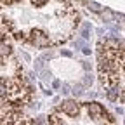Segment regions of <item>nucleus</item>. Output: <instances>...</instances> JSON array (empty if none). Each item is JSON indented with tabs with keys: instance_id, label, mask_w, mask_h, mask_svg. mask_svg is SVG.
<instances>
[{
	"instance_id": "1a4fd4ad",
	"label": "nucleus",
	"mask_w": 125,
	"mask_h": 125,
	"mask_svg": "<svg viewBox=\"0 0 125 125\" xmlns=\"http://www.w3.org/2000/svg\"><path fill=\"white\" fill-rule=\"evenodd\" d=\"M87 7H89L92 12H103V10H104V7H103L101 4H97V2H87Z\"/></svg>"
},
{
	"instance_id": "412c9836",
	"label": "nucleus",
	"mask_w": 125,
	"mask_h": 125,
	"mask_svg": "<svg viewBox=\"0 0 125 125\" xmlns=\"http://www.w3.org/2000/svg\"><path fill=\"white\" fill-rule=\"evenodd\" d=\"M2 64H4V57H2V56H0V66H2Z\"/></svg>"
},
{
	"instance_id": "dca6fc26",
	"label": "nucleus",
	"mask_w": 125,
	"mask_h": 125,
	"mask_svg": "<svg viewBox=\"0 0 125 125\" xmlns=\"http://www.w3.org/2000/svg\"><path fill=\"white\" fill-rule=\"evenodd\" d=\"M61 92H62V94H68V92H70V85L64 83V85H62V90H61Z\"/></svg>"
},
{
	"instance_id": "9b49d317",
	"label": "nucleus",
	"mask_w": 125,
	"mask_h": 125,
	"mask_svg": "<svg viewBox=\"0 0 125 125\" xmlns=\"http://www.w3.org/2000/svg\"><path fill=\"white\" fill-rule=\"evenodd\" d=\"M92 82H94L92 75H90V73H87V75H85V78H83V85H85V87H90V85H92Z\"/></svg>"
},
{
	"instance_id": "6ab92c4d",
	"label": "nucleus",
	"mask_w": 125,
	"mask_h": 125,
	"mask_svg": "<svg viewBox=\"0 0 125 125\" xmlns=\"http://www.w3.org/2000/svg\"><path fill=\"white\" fill-rule=\"evenodd\" d=\"M82 62H83V68L89 71V70H90V64H89V62H85V61H82Z\"/></svg>"
},
{
	"instance_id": "2eb2a0df",
	"label": "nucleus",
	"mask_w": 125,
	"mask_h": 125,
	"mask_svg": "<svg viewBox=\"0 0 125 125\" xmlns=\"http://www.w3.org/2000/svg\"><path fill=\"white\" fill-rule=\"evenodd\" d=\"M122 103H125V89H122V92H120V97H118Z\"/></svg>"
},
{
	"instance_id": "f257e3e1",
	"label": "nucleus",
	"mask_w": 125,
	"mask_h": 125,
	"mask_svg": "<svg viewBox=\"0 0 125 125\" xmlns=\"http://www.w3.org/2000/svg\"><path fill=\"white\" fill-rule=\"evenodd\" d=\"M26 42H30L31 45H35L37 49H45V47H51V45H52V40L49 38V35H47L45 31L38 30V28L30 31Z\"/></svg>"
},
{
	"instance_id": "6e6552de",
	"label": "nucleus",
	"mask_w": 125,
	"mask_h": 125,
	"mask_svg": "<svg viewBox=\"0 0 125 125\" xmlns=\"http://www.w3.org/2000/svg\"><path fill=\"white\" fill-rule=\"evenodd\" d=\"M49 125H64V122H62V118L57 113H52L49 116Z\"/></svg>"
},
{
	"instance_id": "f3484780",
	"label": "nucleus",
	"mask_w": 125,
	"mask_h": 125,
	"mask_svg": "<svg viewBox=\"0 0 125 125\" xmlns=\"http://www.w3.org/2000/svg\"><path fill=\"white\" fill-rule=\"evenodd\" d=\"M0 4H5V5H10V4H14V0H0Z\"/></svg>"
},
{
	"instance_id": "7ed1b4c3",
	"label": "nucleus",
	"mask_w": 125,
	"mask_h": 125,
	"mask_svg": "<svg viewBox=\"0 0 125 125\" xmlns=\"http://www.w3.org/2000/svg\"><path fill=\"white\" fill-rule=\"evenodd\" d=\"M83 106L87 108V113H89V116L92 118V120H101L103 118V115H104V111L106 109L103 108V104L101 103H97V101H92V103H83Z\"/></svg>"
},
{
	"instance_id": "f03ea898",
	"label": "nucleus",
	"mask_w": 125,
	"mask_h": 125,
	"mask_svg": "<svg viewBox=\"0 0 125 125\" xmlns=\"http://www.w3.org/2000/svg\"><path fill=\"white\" fill-rule=\"evenodd\" d=\"M59 109L64 115H68V116H78V115H80V109H82V104L73 101V99H66L59 106Z\"/></svg>"
},
{
	"instance_id": "aec40b11",
	"label": "nucleus",
	"mask_w": 125,
	"mask_h": 125,
	"mask_svg": "<svg viewBox=\"0 0 125 125\" xmlns=\"http://www.w3.org/2000/svg\"><path fill=\"white\" fill-rule=\"evenodd\" d=\"M62 56H68V57H70V56H71V52H70V51H62Z\"/></svg>"
},
{
	"instance_id": "a211bd4d",
	"label": "nucleus",
	"mask_w": 125,
	"mask_h": 125,
	"mask_svg": "<svg viewBox=\"0 0 125 125\" xmlns=\"http://www.w3.org/2000/svg\"><path fill=\"white\" fill-rule=\"evenodd\" d=\"M82 51H83V54H87V56L90 54V49H89V47H83V49H82Z\"/></svg>"
},
{
	"instance_id": "39448f33",
	"label": "nucleus",
	"mask_w": 125,
	"mask_h": 125,
	"mask_svg": "<svg viewBox=\"0 0 125 125\" xmlns=\"http://www.w3.org/2000/svg\"><path fill=\"white\" fill-rule=\"evenodd\" d=\"M9 80L4 76V78H0V101H4L7 96H9Z\"/></svg>"
},
{
	"instance_id": "4468645a",
	"label": "nucleus",
	"mask_w": 125,
	"mask_h": 125,
	"mask_svg": "<svg viewBox=\"0 0 125 125\" xmlns=\"http://www.w3.org/2000/svg\"><path fill=\"white\" fill-rule=\"evenodd\" d=\"M42 66H43V57L35 61V70H42Z\"/></svg>"
},
{
	"instance_id": "20e7f679",
	"label": "nucleus",
	"mask_w": 125,
	"mask_h": 125,
	"mask_svg": "<svg viewBox=\"0 0 125 125\" xmlns=\"http://www.w3.org/2000/svg\"><path fill=\"white\" fill-rule=\"evenodd\" d=\"M120 92H122V85L120 83H113V85H109V90L106 92V96H108L109 101H118Z\"/></svg>"
},
{
	"instance_id": "9d476101",
	"label": "nucleus",
	"mask_w": 125,
	"mask_h": 125,
	"mask_svg": "<svg viewBox=\"0 0 125 125\" xmlns=\"http://www.w3.org/2000/svg\"><path fill=\"white\" fill-rule=\"evenodd\" d=\"M80 35H82L83 40H87V38L90 37V23H83V28H82V31H80Z\"/></svg>"
},
{
	"instance_id": "423d86ee",
	"label": "nucleus",
	"mask_w": 125,
	"mask_h": 125,
	"mask_svg": "<svg viewBox=\"0 0 125 125\" xmlns=\"http://www.w3.org/2000/svg\"><path fill=\"white\" fill-rule=\"evenodd\" d=\"M10 54H12V47L7 43V40L0 42V56H2V57H7V56H10Z\"/></svg>"
},
{
	"instance_id": "f8f14e48",
	"label": "nucleus",
	"mask_w": 125,
	"mask_h": 125,
	"mask_svg": "<svg viewBox=\"0 0 125 125\" xmlns=\"http://www.w3.org/2000/svg\"><path fill=\"white\" fill-rule=\"evenodd\" d=\"M82 89H83L82 85H75V87H73V96H75V97L82 96V94H83V90H82Z\"/></svg>"
},
{
	"instance_id": "ddd939ff",
	"label": "nucleus",
	"mask_w": 125,
	"mask_h": 125,
	"mask_svg": "<svg viewBox=\"0 0 125 125\" xmlns=\"http://www.w3.org/2000/svg\"><path fill=\"white\" fill-rule=\"evenodd\" d=\"M47 2H49V0H31V4H33L35 7H43Z\"/></svg>"
},
{
	"instance_id": "4be33fe9",
	"label": "nucleus",
	"mask_w": 125,
	"mask_h": 125,
	"mask_svg": "<svg viewBox=\"0 0 125 125\" xmlns=\"http://www.w3.org/2000/svg\"><path fill=\"white\" fill-rule=\"evenodd\" d=\"M14 2H21V0H14Z\"/></svg>"
},
{
	"instance_id": "0eeeda50",
	"label": "nucleus",
	"mask_w": 125,
	"mask_h": 125,
	"mask_svg": "<svg viewBox=\"0 0 125 125\" xmlns=\"http://www.w3.org/2000/svg\"><path fill=\"white\" fill-rule=\"evenodd\" d=\"M101 16H103V21H106V23H111V21L115 19V12L109 10V9H104V10L101 12Z\"/></svg>"
}]
</instances>
